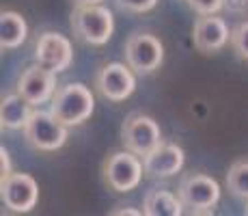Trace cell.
Here are the masks:
<instances>
[{
  "mask_svg": "<svg viewBox=\"0 0 248 216\" xmlns=\"http://www.w3.org/2000/svg\"><path fill=\"white\" fill-rule=\"evenodd\" d=\"M50 110L65 126H80L93 115L95 98L91 89L82 83H67L59 86L52 98Z\"/></svg>",
  "mask_w": 248,
  "mask_h": 216,
  "instance_id": "cell-1",
  "label": "cell"
},
{
  "mask_svg": "<svg viewBox=\"0 0 248 216\" xmlns=\"http://www.w3.org/2000/svg\"><path fill=\"white\" fill-rule=\"evenodd\" d=\"M71 31L89 46H104L114 31L112 11L102 4H80L71 13Z\"/></svg>",
  "mask_w": 248,
  "mask_h": 216,
  "instance_id": "cell-2",
  "label": "cell"
},
{
  "mask_svg": "<svg viewBox=\"0 0 248 216\" xmlns=\"http://www.w3.org/2000/svg\"><path fill=\"white\" fill-rule=\"evenodd\" d=\"M177 195L192 214H207L216 208L218 199H220V186L214 177L203 175V173H190V175L181 177Z\"/></svg>",
  "mask_w": 248,
  "mask_h": 216,
  "instance_id": "cell-3",
  "label": "cell"
},
{
  "mask_svg": "<svg viewBox=\"0 0 248 216\" xmlns=\"http://www.w3.org/2000/svg\"><path fill=\"white\" fill-rule=\"evenodd\" d=\"M67 128L52 115V110H35L24 128L28 145L39 151H56L67 141Z\"/></svg>",
  "mask_w": 248,
  "mask_h": 216,
  "instance_id": "cell-4",
  "label": "cell"
},
{
  "mask_svg": "<svg viewBox=\"0 0 248 216\" xmlns=\"http://www.w3.org/2000/svg\"><path fill=\"white\" fill-rule=\"evenodd\" d=\"M102 171H104V182L110 186L114 193H130L140 184L145 165L138 158V153L125 150L108 156Z\"/></svg>",
  "mask_w": 248,
  "mask_h": 216,
  "instance_id": "cell-5",
  "label": "cell"
},
{
  "mask_svg": "<svg viewBox=\"0 0 248 216\" xmlns=\"http://www.w3.org/2000/svg\"><path fill=\"white\" fill-rule=\"evenodd\" d=\"M125 61L136 74L149 76L160 69L164 61V46L149 33H134L125 41Z\"/></svg>",
  "mask_w": 248,
  "mask_h": 216,
  "instance_id": "cell-6",
  "label": "cell"
},
{
  "mask_svg": "<svg viewBox=\"0 0 248 216\" xmlns=\"http://www.w3.org/2000/svg\"><path fill=\"white\" fill-rule=\"evenodd\" d=\"M121 141L125 145V150L145 158L147 153L154 151L162 143V132H160V126L155 123V119L140 115V113H134L123 121Z\"/></svg>",
  "mask_w": 248,
  "mask_h": 216,
  "instance_id": "cell-7",
  "label": "cell"
},
{
  "mask_svg": "<svg viewBox=\"0 0 248 216\" xmlns=\"http://www.w3.org/2000/svg\"><path fill=\"white\" fill-rule=\"evenodd\" d=\"M0 197H2L4 208L17 214H26L37 205L39 186H37V180L32 175L13 171L7 180L0 182Z\"/></svg>",
  "mask_w": 248,
  "mask_h": 216,
  "instance_id": "cell-8",
  "label": "cell"
},
{
  "mask_svg": "<svg viewBox=\"0 0 248 216\" xmlns=\"http://www.w3.org/2000/svg\"><path fill=\"white\" fill-rule=\"evenodd\" d=\"M95 89L110 102H125L136 89V78L130 65L108 63L95 76Z\"/></svg>",
  "mask_w": 248,
  "mask_h": 216,
  "instance_id": "cell-9",
  "label": "cell"
},
{
  "mask_svg": "<svg viewBox=\"0 0 248 216\" xmlns=\"http://www.w3.org/2000/svg\"><path fill=\"white\" fill-rule=\"evenodd\" d=\"M71 61H74V48L67 37L59 35V33H44L37 39L35 63L54 71V74H61V71L69 69Z\"/></svg>",
  "mask_w": 248,
  "mask_h": 216,
  "instance_id": "cell-10",
  "label": "cell"
},
{
  "mask_svg": "<svg viewBox=\"0 0 248 216\" xmlns=\"http://www.w3.org/2000/svg\"><path fill=\"white\" fill-rule=\"evenodd\" d=\"M16 91L26 102H31L32 106L46 104L56 93V74L46 69V67H41L39 63H35L22 71Z\"/></svg>",
  "mask_w": 248,
  "mask_h": 216,
  "instance_id": "cell-11",
  "label": "cell"
},
{
  "mask_svg": "<svg viewBox=\"0 0 248 216\" xmlns=\"http://www.w3.org/2000/svg\"><path fill=\"white\" fill-rule=\"evenodd\" d=\"M231 31H229L227 22L216 16H201L194 22L192 28V41L194 48L203 54H214V52L222 50L229 43Z\"/></svg>",
  "mask_w": 248,
  "mask_h": 216,
  "instance_id": "cell-12",
  "label": "cell"
},
{
  "mask_svg": "<svg viewBox=\"0 0 248 216\" xmlns=\"http://www.w3.org/2000/svg\"><path fill=\"white\" fill-rule=\"evenodd\" d=\"M184 150L173 143H160L154 151H149L142 158L145 175L149 177H170L181 171L184 166Z\"/></svg>",
  "mask_w": 248,
  "mask_h": 216,
  "instance_id": "cell-13",
  "label": "cell"
},
{
  "mask_svg": "<svg viewBox=\"0 0 248 216\" xmlns=\"http://www.w3.org/2000/svg\"><path fill=\"white\" fill-rule=\"evenodd\" d=\"M32 104L26 102L20 93H11L4 95L2 102H0V123L7 130H20L26 128L28 119L32 117Z\"/></svg>",
  "mask_w": 248,
  "mask_h": 216,
  "instance_id": "cell-14",
  "label": "cell"
},
{
  "mask_svg": "<svg viewBox=\"0 0 248 216\" xmlns=\"http://www.w3.org/2000/svg\"><path fill=\"white\" fill-rule=\"evenodd\" d=\"M28 37L26 20L17 11L0 13V46L2 50H16Z\"/></svg>",
  "mask_w": 248,
  "mask_h": 216,
  "instance_id": "cell-15",
  "label": "cell"
},
{
  "mask_svg": "<svg viewBox=\"0 0 248 216\" xmlns=\"http://www.w3.org/2000/svg\"><path fill=\"white\" fill-rule=\"evenodd\" d=\"M142 212L147 216H179L184 212L179 195H173L169 190H151L145 197Z\"/></svg>",
  "mask_w": 248,
  "mask_h": 216,
  "instance_id": "cell-16",
  "label": "cell"
},
{
  "mask_svg": "<svg viewBox=\"0 0 248 216\" xmlns=\"http://www.w3.org/2000/svg\"><path fill=\"white\" fill-rule=\"evenodd\" d=\"M227 188L233 197L248 201V160H237L229 166Z\"/></svg>",
  "mask_w": 248,
  "mask_h": 216,
  "instance_id": "cell-17",
  "label": "cell"
},
{
  "mask_svg": "<svg viewBox=\"0 0 248 216\" xmlns=\"http://www.w3.org/2000/svg\"><path fill=\"white\" fill-rule=\"evenodd\" d=\"M229 41H231V48L237 54V59L248 61V20L240 22L235 28H233Z\"/></svg>",
  "mask_w": 248,
  "mask_h": 216,
  "instance_id": "cell-18",
  "label": "cell"
},
{
  "mask_svg": "<svg viewBox=\"0 0 248 216\" xmlns=\"http://www.w3.org/2000/svg\"><path fill=\"white\" fill-rule=\"evenodd\" d=\"M188 4L199 16H216L220 9H225V0H188Z\"/></svg>",
  "mask_w": 248,
  "mask_h": 216,
  "instance_id": "cell-19",
  "label": "cell"
},
{
  "mask_svg": "<svg viewBox=\"0 0 248 216\" xmlns=\"http://www.w3.org/2000/svg\"><path fill=\"white\" fill-rule=\"evenodd\" d=\"M123 11H130V13H147L158 4V0H114Z\"/></svg>",
  "mask_w": 248,
  "mask_h": 216,
  "instance_id": "cell-20",
  "label": "cell"
},
{
  "mask_svg": "<svg viewBox=\"0 0 248 216\" xmlns=\"http://www.w3.org/2000/svg\"><path fill=\"white\" fill-rule=\"evenodd\" d=\"M225 9L231 13H244L248 11V0H225Z\"/></svg>",
  "mask_w": 248,
  "mask_h": 216,
  "instance_id": "cell-21",
  "label": "cell"
},
{
  "mask_svg": "<svg viewBox=\"0 0 248 216\" xmlns=\"http://www.w3.org/2000/svg\"><path fill=\"white\" fill-rule=\"evenodd\" d=\"M0 162H2V180H7L13 173V169H11V160H9V151L4 147H0Z\"/></svg>",
  "mask_w": 248,
  "mask_h": 216,
  "instance_id": "cell-22",
  "label": "cell"
},
{
  "mask_svg": "<svg viewBox=\"0 0 248 216\" xmlns=\"http://www.w3.org/2000/svg\"><path fill=\"white\" fill-rule=\"evenodd\" d=\"M114 216H125V214H145V212H138V210H114V212H112Z\"/></svg>",
  "mask_w": 248,
  "mask_h": 216,
  "instance_id": "cell-23",
  "label": "cell"
},
{
  "mask_svg": "<svg viewBox=\"0 0 248 216\" xmlns=\"http://www.w3.org/2000/svg\"><path fill=\"white\" fill-rule=\"evenodd\" d=\"M76 7H80V4H99L102 0H74Z\"/></svg>",
  "mask_w": 248,
  "mask_h": 216,
  "instance_id": "cell-24",
  "label": "cell"
},
{
  "mask_svg": "<svg viewBox=\"0 0 248 216\" xmlns=\"http://www.w3.org/2000/svg\"><path fill=\"white\" fill-rule=\"evenodd\" d=\"M244 214H248V201H246V208H244Z\"/></svg>",
  "mask_w": 248,
  "mask_h": 216,
  "instance_id": "cell-25",
  "label": "cell"
}]
</instances>
